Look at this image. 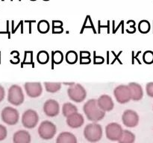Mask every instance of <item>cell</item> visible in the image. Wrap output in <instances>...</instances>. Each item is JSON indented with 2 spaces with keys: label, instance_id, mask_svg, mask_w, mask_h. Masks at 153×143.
<instances>
[{
  "label": "cell",
  "instance_id": "cell-4",
  "mask_svg": "<svg viewBox=\"0 0 153 143\" xmlns=\"http://www.w3.org/2000/svg\"><path fill=\"white\" fill-rule=\"evenodd\" d=\"M25 96L22 87L17 84L10 86L7 92V101L12 105L19 106L24 102Z\"/></svg>",
  "mask_w": 153,
  "mask_h": 143
},
{
  "label": "cell",
  "instance_id": "cell-8",
  "mask_svg": "<svg viewBox=\"0 0 153 143\" xmlns=\"http://www.w3.org/2000/svg\"><path fill=\"white\" fill-rule=\"evenodd\" d=\"M22 124L24 128L27 129H33L39 122L38 113L32 109L25 110L22 116Z\"/></svg>",
  "mask_w": 153,
  "mask_h": 143
},
{
  "label": "cell",
  "instance_id": "cell-28",
  "mask_svg": "<svg viewBox=\"0 0 153 143\" xmlns=\"http://www.w3.org/2000/svg\"><path fill=\"white\" fill-rule=\"evenodd\" d=\"M143 61L146 64L153 63V52L152 51H146L143 54Z\"/></svg>",
  "mask_w": 153,
  "mask_h": 143
},
{
  "label": "cell",
  "instance_id": "cell-12",
  "mask_svg": "<svg viewBox=\"0 0 153 143\" xmlns=\"http://www.w3.org/2000/svg\"><path fill=\"white\" fill-rule=\"evenodd\" d=\"M43 112L48 117H55L60 113L59 103L54 99H49L43 104Z\"/></svg>",
  "mask_w": 153,
  "mask_h": 143
},
{
  "label": "cell",
  "instance_id": "cell-17",
  "mask_svg": "<svg viewBox=\"0 0 153 143\" xmlns=\"http://www.w3.org/2000/svg\"><path fill=\"white\" fill-rule=\"evenodd\" d=\"M56 143H78L77 138L70 132H62L58 136Z\"/></svg>",
  "mask_w": 153,
  "mask_h": 143
},
{
  "label": "cell",
  "instance_id": "cell-22",
  "mask_svg": "<svg viewBox=\"0 0 153 143\" xmlns=\"http://www.w3.org/2000/svg\"><path fill=\"white\" fill-rule=\"evenodd\" d=\"M64 55L62 52L61 51H55V52H52V63L56 64H61V63L64 61Z\"/></svg>",
  "mask_w": 153,
  "mask_h": 143
},
{
  "label": "cell",
  "instance_id": "cell-31",
  "mask_svg": "<svg viewBox=\"0 0 153 143\" xmlns=\"http://www.w3.org/2000/svg\"><path fill=\"white\" fill-rule=\"evenodd\" d=\"M146 92L148 96L153 98V82H149L146 83Z\"/></svg>",
  "mask_w": 153,
  "mask_h": 143
},
{
  "label": "cell",
  "instance_id": "cell-21",
  "mask_svg": "<svg viewBox=\"0 0 153 143\" xmlns=\"http://www.w3.org/2000/svg\"><path fill=\"white\" fill-rule=\"evenodd\" d=\"M65 60L67 63L71 65L76 63L78 61L77 52L73 50L68 51L65 55Z\"/></svg>",
  "mask_w": 153,
  "mask_h": 143
},
{
  "label": "cell",
  "instance_id": "cell-25",
  "mask_svg": "<svg viewBox=\"0 0 153 143\" xmlns=\"http://www.w3.org/2000/svg\"><path fill=\"white\" fill-rule=\"evenodd\" d=\"M49 23L46 20H41L37 24V30L41 34H46L49 31Z\"/></svg>",
  "mask_w": 153,
  "mask_h": 143
},
{
  "label": "cell",
  "instance_id": "cell-26",
  "mask_svg": "<svg viewBox=\"0 0 153 143\" xmlns=\"http://www.w3.org/2000/svg\"><path fill=\"white\" fill-rule=\"evenodd\" d=\"M32 64L34 66V60H33V52L31 51H25L24 55L23 61L22 62V66Z\"/></svg>",
  "mask_w": 153,
  "mask_h": 143
},
{
  "label": "cell",
  "instance_id": "cell-33",
  "mask_svg": "<svg viewBox=\"0 0 153 143\" xmlns=\"http://www.w3.org/2000/svg\"><path fill=\"white\" fill-rule=\"evenodd\" d=\"M5 96V90L1 85H0V102L3 101Z\"/></svg>",
  "mask_w": 153,
  "mask_h": 143
},
{
  "label": "cell",
  "instance_id": "cell-1",
  "mask_svg": "<svg viewBox=\"0 0 153 143\" xmlns=\"http://www.w3.org/2000/svg\"><path fill=\"white\" fill-rule=\"evenodd\" d=\"M83 112L87 119L92 122H97L102 120L105 116V112L99 107L97 100L89 99L83 106Z\"/></svg>",
  "mask_w": 153,
  "mask_h": 143
},
{
  "label": "cell",
  "instance_id": "cell-23",
  "mask_svg": "<svg viewBox=\"0 0 153 143\" xmlns=\"http://www.w3.org/2000/svg\"><path fill=\"white\" fill-rule=\"evenodd\" d=\"M37 60L39 63L42 65L46 64L49 60V53L45 50L40 51L37 55Z\"/></svg>",
  "mask_w": 153,
  "mask_h": 143
},
{
  "label": "cell",
  "instance_id": "cell-9",
  "mask_svg": "<svg viewBox=\"0 0 153 143\" xmlns=\"http://www.w3.org/2000/svg\"><path fill=\"white\" fill-rule=\"evenodd\" d=\"M123 129L120 124L111 122L105 127V135L107 139L113 142H118L122 136Z\"/></svg>",
  "mask_w": 153,
  "mask_h": 143
},
{
  "label": "cell",
  "instance_id": "cell-27",
  "mask_svg": "<svg viewBox=\"0 0 153 143\" xmlns=\"http://www.w3.org/2000/svg\"><path fill=\"white\" fill-rule=\"evenodd\" d=\"M91 53L87 51H81L80 52V63L81 64H89L91 62V59L90 57Z\"/></svg>",
  "mask_w": 153,
  "mask_h": 143
},
{
  "label": "cell",
  "instance_id": "cell-7",
  "mask_svg": "<svg viewBox=\"0 0 153 143\" xmlns=\"http://www.w3.org/2000/svg\"><path fill=\"white\" fill-rule=\"evenodd\" d=\"M1 120L7 125H15L19 119V113L16 109L11 107H5L1 113Z\"/></svg>",
  "mask_w": 153,
  "mask_h": 143
},
{
  "label": "cell",
  "instance_id": "cell-19",
  "mask_svg": "<svg viewBox=\"0 0 153 143\" xmlns=\"http://www.w3.org/2000/svg\"><path fill=\"white\" fill-rule=\"evenodd\" d=\"M136 136L131 131L128 130H123L122 136L120 139L119 143H134Z\"/></svg>",
  "mask_w": 153,
  "mask_h": 143
},
{
  "label": "cell",
  "instance_id": "cell-3",
  "mask_svg": "<svg viewBox=\"0 0 153 143\" xmlns=\"http://www.w3.org/2000/svg\"><path fill=\"white\" fill-rule=\"evenodd\" d=\"M67 95L71 101L76 103H81L86 98L87 91L80 83H73L67 89Z\"/></svg>",
  "mask_w": 153,
  "mask_h": 143
},
{
  "label": "cell",
  "instance_id": "cell-32",
  "mask_svg": "<svg viewBox=\"0 0 153 143\" xmlns=\"http://www.w3.org/2000/svg\"><path fill=\"white\" fill-rule=\"evenodd\" d=\"M105 62L104 57L101 56H97L96 55V52H94V64H102Z\"/></svg>",
  "mask_w": 153,
  "mask_h": 143
},
{
  "label": "cell",
  "instance_id": "cell-15",
  "mask_svg": "<svg viewBox=\"0 0 153 143\" xmlns=\"http://www.w3.org/2000/svg\"><path fill=\"white\" fill-rule=\"evenodd\" d=\"M128 85L131 92V100L134 101H140L143 97V90L141 85L136 82H131Z\"/></svg>",
  "mask_w": 153,
  "mask_h": 143
},
{
  "label": "cell",
  "instance_id": "cell-5",
  "mask_svg": "<svg viewBox=\"0 0 153 143\" xmlns=\"http://www.w3.org/2000/svg\"><path fill=\"white\" fill-rule=\"evenodd\" d=\"M38 134L43 139L49 140L53 138L57 133V127L53 122L45 120L38 127Z\"/></svg>",
  "mask_w": 153,
  "mask_h": 143
},
{
  "label": "cell",
  "instance_id": "cell-6",
  "mask_svg": "<svg viewBox=\"0 0 153 143\" xmlns=\"http://www.w3.org/2000/svg\"><path fill=\"white\" fill-rule=\"evenodd\" d=\"M114 95L120 104H126L131 100V92L128 85L120 84L114 89Z\"/></svg>",
  "mask_w": 153,
  "mask_h": 143
},
{
  "label": "cell",
  "instance_id": "cell-20",
  "mask_svg": "<svg viewBox=\"0 0 153 143\" xmlns=\"http://www.w3.org/2000/svg\"><path fill=\"white\" fill-rule=\"evenodd\" d=\"M45 89L46 92H50V93H55L58 92L61 88L62 83L60 82H44Z\"/></svg>",
  "mask_w": 153,
  "mask_h": 143
},
{
  "label": "cell",
  "instance_id": "cell-16",
  "mask_svg": "<svg viewBox=\"0 0 153 143\" xmlns=\"http://www.w3.org/2000/svg\"><path fill=\"white\" fill-rule=\"evenodd\" d=\"M31 137L29 133L25 130H19L13 136V143H31Z\"/></svg>",
  "mask_w": 153,
  "mask_h": 143
},
{
  "label": "cell",
  "instance_id": "cell-10",
  "mask_svg": "<svg viewBox=\"0 0 153 143\" xmlns=\"http://www.w3.org/2000/svg\"><path fill=\"white\" fill-rule=\"evenodd\" d=\"M140 117L136 111L133 110H126L122 115L123 124L127 128H135L138 125Z\"/></svg>",
  "mask_w": 153,
  "mask_h": 143
},
{
  "label": "cell",
  "instance_id": "cell-2",
  "mask_svg": "<svg viewBox=\"0 0 153 143\" xmlns=\"http://www.w3.org/2000/svg\"><path fill=\"white\" fill-rule=\"evenodd\" d=\"M102 128L100 124L92 122L88 124L84 129V136L89 142H97L102 138Z\"/></svg>",
  "mask_w": 153,
  "mask_h": 143
},
{
  "label": "cell",
  "instance_id": "cell-18",
  "mask_svg": "<svg viewBox=\"0 0 153 143\" xmlns=\"http://www.w3.org/2000/svg\"><path fill=\"white\" fill-rule=\"evenodd\" d=\"M78 112V108L75 104L70 102H66L62 106V114L64 117L67 118L73 113Z\"/></svg>",
  "mask_w": 153,
  "mask_h": 143
},
{
  "label": "cell",
  "instance_id": "cell-14",
  "mask_svg": "<svg viewBox=\"0 0 153 143\" xmlns=\"http://www.w3.org/2000/svg\"><path fill=\"white\" fill-rule=\"evenodd\" d=\"M66 122L70 128L76 129V128H81L83 125V124L85 123V119H84L82 114L77 112V113H73L71 116H68Z\"/></svg>",
  "mask_w": 153,
  "mask_h": 143
},
{
  "label": "cell",
  "instance_id": "cell-34",
  "mask_svg": "<svg viewBox=\"0 0 153 143\" xmlns=\"http://www.w3.org/2000/svg\"><path fill=\"white\" fill-rule=\"evenodd\" d=\"M31 1H36V0H31Z\"/></svg>",
  "mask_w": 153,
  "mask_h": 143
},
{
  "label": "cell",
  "instance_id": "cell-13",
  "mask_svg": "<svg viewBox=\"0 0 153 143\" xmlns=\"http://www.w3.org/2000/svg\"><path fill=\"white\" fill-rule=\"evenodd\" d=\"M99 107L104 112L111 111L114 107V103L111 97L108 95H102L97 99Z\"/></svg>",
  "mask_w": 153,
  "mask_h": 143
},
{
  "label": "cell",
  "instance_id": "cell-29",
  "mask_svg": "<svg viewBox=\"0 0 153 143\" xmlns=\"http://www.w3.org/2000/svg\"><path fill=\"white\" fill-rule=\"evenodd\" d=\"M58 21L54 20L52 21V33L54 34H61V33L64 31V29H63V22H61L58 25Z\"/></svg>",
  "mask_w": 153,
  "mask_h": 143
},
{
  "label": "cell",
  "instance_id": "cell-24",
  "mask_svg": "<svg viewBox=\"0 0 153 143\" xmlns=\"http://www.w3.org/2000/svg\"><path fill=\"white\" fill-rule=\"evenodd\" d=\"M150 23L147 20H142L138 24V30L142 34H147L150 31Z\"/></svg>",
  "mask_w": 153,
  "mask_h": 143
},
{
  "label": "cell",
  "instance_id": "cell-30",
  "mask_svg": "<svg viewBox=\"0 0 153 143\" xmlns=\"http://www.w3.org/2000/svg\"><path fill=\"white\" fill-rule=\"evenodd\" d=\"M7 136V130L5 126L0 125V141L5 139Z\"/></svg>",
  "mask_w": 153,
  "mask_h": 143
},
{
  "label": "cell",
  "instance_id": "cell-11",
  "mask_svg": "<svg viewBox=\"0 0 153 143\" xmlns=\"http://www.w3.org/2000/svg\"><path fill=\"white\" fill-rule=\"evenodd\" d=\"M24 89L30 98H37L43 92V87L40 82H26L24 84Z\"/></svg>",
  "mask_w": 153,
  "mask_h": 143
}]
</instances>
